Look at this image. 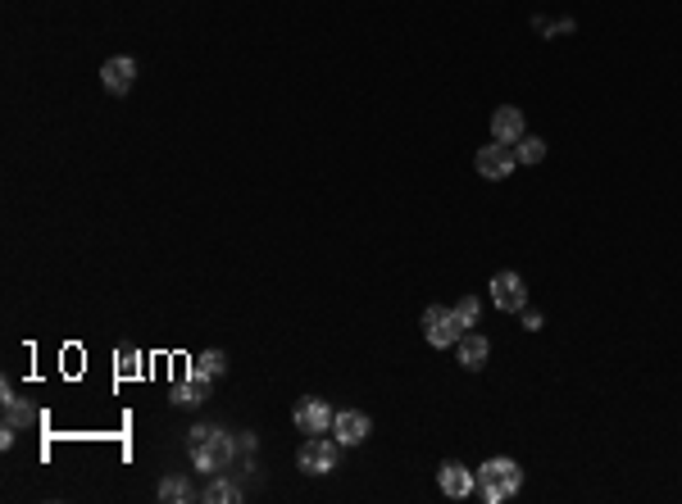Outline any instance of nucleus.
I'll return each instance as SVG.
<instances>
[{
	"instance_id": "obj_1",
	"label": "nucleus",
	"mask_w": 682,
	"mask_h": 504,
	"mask_svg": "<svg viewBox=\"0 0 682 504\" xmlns=\"http://www.w3.org/2000/svg\"><path fill=\"white\" fill-rule=\"evenodd\" d=\"M187 450H191L196 472L214 477V472H228V463H232V459H237V450H241V441H237V436H228L223 427H205V422H196V427L187 431Z\"/></svg>"
},
{
	"instance_id": "obj_2",
	"label": "nucleus",
	"mask_w": 682,
	"mask_h": 504,
	"mask_svg": "<svg viewBox=\"0 0 682 504\" xmlns=\"http://www.w3.org/2000/svg\"><path fill=\"white\" fill-rule=\"evenodd\" d=\"M519 486H523V468L514 459H487L478 468V495L487 504H505L510 495H519Z\"/></svg>"
},
{
	"instance_id": "obj_3",
	"label": "nucleus",
	"mask_w": 682,
	"mask_h": 504,
	"mask_svg": "<svg viewBox=\"0 0 682 504\" xmlns=\"http://www.w3.org/2000/svg\"><path fill=\"white\" fill-rule=\"evenodd\" d=\"M296 463H300V472H305V477H327V472H336V463H341V441H332V431H323V436H305V445H300Z\"/></svg>"
},
{
	"instance_id": "obj_4",
	"label": "nucleus",
	"mask_w": 682,
	"mask_h": 504,
	"mask_svg": "<svg viewBox=\"0 0 682 504\" xmlns=\"http://www.w3.org/2000/svg\"><path fill=\"white\" fill-rule=\"evenodd\" d=\"M424 336H428V345H433V350H446V345H460L464 323L455 318V309L428 305V314H424Z\"/></svg>"
},
{
	"instance_id": "obj_5",
	"label": "nucleus",
	"mask_w": 682,
	"mask_h": 504,
	"mask_svg": "<svg viewBox=\"0 0 682 504\" xmlns=\"http://www.w3.org/2000/svg\"><path fill=\"white\" fill-rule=\"evenodd\" d=\"M514 164H519V155H514V146H505V141L482 146V150H478V160H473V169H478L487 182H505V178L514 173Z\"/></svg>"
},
{
	"instance_id": "obj_6",
	"label": "nucleus",
	"mask_w": 682,
	"mask_h": 504,
	"mask_svg": "<svg viewBox=\"0 0 682 504\" xmlns=\"http://www.w3.org/2000/svg\"><path fill=\"white\" fill-rule=\"evenodd\" d=\"M369 431H374V418L365 413V409H336V418H332V436L346 445V450H356V445H365L369 441Z\"/></svg>"
},
{
	"instance_id": "obj_7",
	"label": "nucleus",
	"mask_w": 682,
	"mask_h": 504,
	"mask_svg": "<svg viewBox=\"0 0 682 504\" xmlns=\"http://www.w3.org/2000/svg\"><path fill=\"white\" fill-rule=\"evenodd\" d=\"M492 300L501 314H523L528 309V282L519 273H496L492 277Z\"/></svg>"
},
{
	"instance_id": "obj_8",
	"label": "nucleus",
	"mask_w": 682,
	"mask_h": 504,
	"mask_svg": "<svg viewBox=\"0 0 682 504\" xmlns=\"http://www.w3.org/2000/svg\"><path fill=\"white\" fill-rule=\"evenodd\" d=\"M296 427L305 431V436H323V431H332V418H336V409L327 404V400H318V395H309V400H300L296 404Z\"/></svg>"
},
{
	"instance_id": "obj_9",
	"label": "nucleus",
	"mask_w": 682,
	"mask_h": 504,
	"mask_svg": "<svg viewBox=\"0 0 682 504\" xmlns=\"http://www.w3.org/2000/svg\"><path fill=\"white\" fill-rule=\"evenodd\" d=\"M132 82H137V60H132V55H114V60L101 64V87H105L110 96H128Z\"/></svg>"
},
{
	"instance_id": "obj_10",
	"label": "nucleus",
	"mask_w": 682,
	"mask_h": 504,
	"mask_svg": "<svg viewBox=\"0 0 682 504\" xmlns=\"http://www.w3.org/2000/svg\"><path fill=\"white\" fill-rule=\"evenodd\" d=\"M437 486H442V495H451V499H464V495H473V490H478V472H469L464 463H442V472H437Z\"/></svg>"
},
{
	"instance_id": "obj_11",
	"label": "nucleus",
	"mask_w": 682,
	"mask_h": 504,
	"mask_svg": "<svg viewBox=\"0 0 682 504\" xmlns=\"http://www.w3.org/2000/svg\"><path fill=\"white\" fill-rule=\"evenodd\" d=\"M523 132H528V123H523V110H514V105H501V110L492 114V141H505V146H514Z\"/></svg>"
},
{
	"instance_id": "obj_12",
	"label": "nucleus",
	"mask_w": 682,
	"mask_h": 504,
	"mask_svg": "<svg viewBox=\"0 0 682 504\" xmlns=\"http://www.w3.org/2000/svg\"><path fill=\"white\" fill-rule=\"evenodd\" d=\"M487 354H492V341H487V336H478V332H464V336H460V363H464L469 373H478V368L487 363Z\"/></svg>"
},
{
	"instance_id": "obj_13",
	"label": "nucleus",
	"mask_w": 682,
	"mask_h": 504,
	"mask_svg": "<svg viewBox=\"0 0 682 504\" xmlns=\"http://www.w3.org/2000/svg\"><path fill=\"white\" fill-rule=\"evenodd\" d=\"M209 400V382L205 377H187V382H173V404L178 409H196V404H205Z\"/></svg>"
},
{
	"instance_id": "obj_14",
	"label": "nucleus",
	"mask_w": 682,
	"mask_h": 504,
	"mask_svg": "<svg viewBox=\"0 0 682 504\" xmlns=\"http://www.w3.org/2000/svg\"><path fill=\"white\" fill-rule=\"evenodd\" d=\"M200 499H205V504H237V499H241V486H237L228 472H214V477L205 481Z\"/></svg>"
},
{
	"instance_id": "obj_15",
	"label": "nucleus",
	"mask_w": 682,
	"mask_h": 504,
	"mask_svg": "<svg viewBox=\"0 0 682 504\" xmlns=\"http://www.w3.org/2000/svg\"><path fill=\"white\" fill-rule=\"evenodd\" d=\"M0 404H5V427H15V431H19V427H33V422H37V413H33V409H28V404H24V400H19V395L10 391V386L0 391Z\"/></svg>"
},
{
	"instance_id": "obj_16",
	"label": "nucleus",
	"mask_w": 682,
	"mask_h": 504,
	"mask_svg": "<svg viewBox=\"0 0 682 504\" xmlns=\"http://www.w3.org/2000/svg\"><path fill=\"white\" fill-rule=\"evenodd\" d=\"M191 373H196V377H205V382H214V377H223V373H228V354H223V350H205V354H196V359H191Z\"/></svg>"
},
{
	"instance_id": "obj_17",
	"label": "nucleus",
	"mask_w": 682,
	"mask_h": 504,
	"mask_svg": "<svg viewBox=\"0 0 682 504\" xmlns=\"http://www.w3.org/2000/svg\"><path fill=\"white\" fill-rule=\"evenodd\" d=\"M160 499H164V504H182V499H191V481H187L182 472L164 477V481H160Z\"/></svg>"
},
{
	"instance_id": "obj_18",
	"label": "nucleus",
	"mask_w": 682,
	"mask_h": 504,
	"mask_svg": "<svg viewBox=\"0 0 682 504\" xmlns=\"http://www.w3.org/2000/svg\"><path fill=\"white\" fill-rule=\"evenodd\" d=\"M514 155H519V164H541V160H546V141L523 132V137L514 141Z\"/></svg>"
},
{
	"instance_id": "obj_19",
	"label": "nucleus",
	"mask_w": 682,
	"mask_h": 504,
	"mask_svg": "<svg viewBox=\"0 0 682 504\" xmlns=\"http://www.w3.org/2000/svg\"><path fill=\"white\" fill-rule=\"evenodd\" d=\"M455 318H460L464 327H478V318H482V305H478V296H464V300L455 305Z\"/></svg>"
},
{
	"instance_id": "obj_20",
	"label": "nucleus",
	"mask_w": 682,
	"mask_h": 504,
	"mask_svg": "<svg viewBox=\"0 0 682 504\" xmlns=\"http://www.w3.org/2000/svg\"><path fill=\"white\" fill-rule=\"evenodd\" d=\"M137 368H141V359H137V354H128V350H123V354H119V377H132V373H137Z\"/></svg>"
},
{
	"instance_id": "obj_21",
	"label": "nucleus",
	"mask_w": 682,
	"mask_h": 504,
	"mask_svg": "<svg viewBox=\"0 0 682 504\" xmlns=\"http://www.w3.org/2000/svg\"><path fill=\"white\" fill-rule=\"evenodd\" d=\"M523 327H528V332H541V314H528V309H523Z\"/></svg>"
}]
</instances>
